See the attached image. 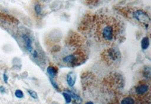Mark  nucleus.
<instances>
[{"mask_svg": "<svg viewBox=\"0 0 151 104\" xmlns=\"http://www.w3.org/2000/svg\"><path fill=\"white\" fill-rule=\"evenodd\" d=\"M35 11L37 15H40L41 13V6L39 4H37L35 6Z\"/></svg>", "mask_w": 151, "mask_h": 104, "instance_id": "dca6fc26", "label": "nucleus"}, {"mask_svg": "<svg viewBox=\"0 0 151 104\" xmlns=\"http://www.w3.org/2000/svg\"><path fill=\"white\" fill-rule=\"evenodd\" d=\"M120 12L131 21L145 28H148L151 23L150 15L145 10L137 7H123L119 9Z\"/></svg>", "mask_w": 151, "mask_h": 104, "instance_id": "7ed1b4c3", "label": "nucleus"}, {"mask_svg": "<svg viewBox=\"0 0 151 104\" xmlns=\"http://www.w3.org/2000/svg\"><path fill=\"white\" fill-rule=\"evenodd\" d=\"M69 92H70L69 94L71 95V96L72 97H73L74 98H75L76 100H78V101L82 100L81 98L79 97L78 95H76V94H75V93H73V92H70V91H69Z\"/></svg>", "mask_w": 151, "mask_h": 104, "instance_id": "f3484780", "label": "nucleus"}, {"mask_svg": "<svg viewBox=\"0 0 151 104\" xmlns=\"http://www.w3.org/2000/svg\"><path fill=\"white\" fill-rule=\"evenodd\" d=\"M120 103L122 104H137L136 101L130 95L122 97V99L120 100Z\"/></svg>", "mask_w": 151, "mask_h": 104, "instance_id": "1a4fd4ad", "label": "nucleus"}, {"mask_svg": "<svg viewBox=\"0 0 151 104\" xmlns=\"http://www.w3.org/2000/svg\"><path fill=\"white\" fill-rule=\"evenodd\" d=\"M50 82H51V83L52 84V85L53 86V87L55 88V89H57V90H58L59 89V87H58V86L57 85V84L55 83V81H53V79H52V78H50Z\"/></svg>", "mask_w": 151, "mask_h": 104, "instance_id": "a211bd4d", "label": "nucleus"}, {"mask_svg": "<svg viewBox=\"0 0 151 104\" xmlns=\"http://www.w3.org/2000/svg\"><path fill=\"white\" fill-rule=\"evenodd\" d=\"M22 38L23 39V41L24 42L26 49L31 54H32L34 50L32 46V41H31V38L28 36L27 35H23Z\"/></svg>", "mask_w": 151, "mask_h": 104, "instance_id": "423d86ee", "label": "nucleus"}, {"mask_svg": "<svg viewBox=\"0 0 151 104\" xmlns=\"http://www.w3.org/2000/svg\"><path fill=\"white\" fill-rule=\"evenodd\" d=\"M15 96L18 98H22L24 97V94L21 90H17L15 92Z\"/></svg>", "mask_w": 151, "mask_h": 104, "instance_id": "4468645a", "label": "nucleus"}, {"mask_svg": "<svg viewBox=\"0 0 151 104\" xmlns=\"http://www.w3.org/2000/svg\"><path fill=\"white\" fill-rule=\"evenodd\" d=\"M47 73L50 78H55L58 73V69L54 65H49L47 68Z\"/></svg>", "mask_w": 151, "mask_h": 104, "instance_id": "0eeeda50", "label": "nucleus"}, {"mask_svg": "<svg viewBox=\"0 0 151 104\" xmlns=\"http://www.w3.org/2000/svg\"><path fill=\"white\" fill-rule=\"evenodd\" d=\"M63 96L66 100V103H70L71 101V96L68 93H66V92L63 93Z\"/></svg>", "mask_w": 151, "mask_h": 104, "instance_id": "ddd939ff", "label": "nucleus"}, {"mask_svg": "<svg viewBox=\"0 0 151 104\" xmlns=\"http://www.w3.org/2000/svg\"><path fill=\"white\" fill-rule=\"evenodd\" d=\"M150 46V39L148 37H145L143 38L141 42V46L143 50L148 49Z\"/></svg>", "mask_w": 151, "mask_h": 104, "instance_id": "9d476101", "label": "nucleus"}, {"mask_svg": "<svg viewBox=\"0 0 151 104\" xmlns=\"http://www.w3.org/2000/svg\"><path fill=\"white\" fill-rule=\"evenodd\" d=\"M150 67H145L144 70V77L146 79H150L151 78V70H150Z\"/></svg>", "mask_w": 151, "mask_h": 104, "instance_id": "f8f14e48", "label": "nucleus"}, {"mask_svg": "<svg viewBox=\"0 0 151 104\" xmlns=\"http://www.w3.org/2000/svg\"><path fill=\"white\" fill-rule=\"evenodd\" d=\"M67 82L70 87H73L76 81V74L73 72H70L67 75L66 77Z\"/></svg>", "mask_w": 151, "mask_h": 104, "instance_id": "6e6552de", "label": "nucleus"}, {"mask_svg": "<svg viewBox=\"0 0 151 104\" xmlns=\"http://www.w3.org/2000/svg\"><path fill=\"white\" fill-rule=\"evenodd\" d=\"M27 91L28 93L29 94V95L32 98H34L35 99L37 98V97H38L37 94L35 91L32 90H28Z\"/></svg>", "mask_w": 151, "mask_h": 104, "instance_id": "2eb2a0df", "label": "nucleus"}, {"mask_svg": "<svg viewBox=\"0 0 151 104\" xmlns=\"http://www.w3.org/2000/svg\"><path fill=\"white\" fill-rule=\"evenodd\" d=\"M89 21L92 35L100 43L113 46L124 38V23L119 18L96 14L90 16Z\"/></svg>", "mask_w": 151, "mask_h": 104, "instance_id": "f257e3e1", "label": "nucleus"}, {"mask_svg": "<svg viewBox=\"0 0 151 104\" xmlns=\"http://www.w3.org/2000/svg\"><path fill=\"white\" fill-rule=\"evenodd\" d=\"M0 17H1L2 19H4L5 21H12L13 23H15V21H17V20L15 19L13 17H12V16L8 15H6V14L0 13Z\"/></svg>", "mask_w": 151, "mask_h": 104, "instance_id": "9b49d317", "label": "nucleus"}, {"mask_svg": "<svg viewBox=\"0 0 151 104\" xmlns=\"http://www.w3.org/2000/svg\"><path fill=\"white\" fill-rule=\"evenodd\" d=\"M87 104H93V103H92V102H88V103H87Z\"/></svg>", "mask_w": 151, "mask_h": 104, "instance_id": "412c9836", "label": "nucleus"}, {"mask_svg": "<svg viewBox=\"0 0 151 104\" xmlns=\"http://www.w3.org/2000/svg\"><path fill=\"white\" fill-rule=\"evenodd\" d=\"M130 95L137 103L150 104L151 101V82L143 80L134 86L130 91Z\"/></svg>", "mask_w": 151, "mask_h": 104, "instance_id": "f03ea898", "label": "nucleus"}, {"mask_svg": "<svg viewBox=\"0 0 151 104\" xmlns=\"http://www.w3.org/2000/svg\"><path fill=\"white\" fill-rule=\"evenodd\" d=\"M87 55L82 49H77L62 58V62L65 65L70 67L79 66L83 64L87 59Z\"/></svg>", "mask_w": 151, "mask_h": 104, "instance_id": "39448f33", "label": "nucleus"}, {"mask_svg": "<svg viewBox=\"0 0 151 104\" xmlns=\"http://www.w3.org/2000/svg\"><path fill=\"white\" fill-rule=\"evenodd\" d=\"M101 58L105 65L116 67L121 61V54L119 49L111 46L105 49L101 54Z\"/></svg>", "mask_w": 151, "mask_h": 104, "instance_id": "20e7f679", "label": "nucleus"}, {"mask_svg": "<svg viewBox=\"0 0 151 104\" xmlns=\"http://www.w3.org/2000/svg\"><path fill=\"white\" fill-rule=\"evenodd\" d=\"M0 92L1 93H2V94L5 93V87L3 86H0Z\"/></svg>", "mask_w": 151, "mask_h": 104, "instance_id": "aec40b11", "label": "nucleus"}, {"mask_svg": "<svg viewBox=\"0 0 151 104\" xmlns=\"http://www.w3.org/2000/svg\"><path fill=\"white\" fill-rule=\"evenodd\" d=\"M3 78H4V82L7 84V83H8V80H9V76H7V74H6V73H5L4 74Z\"/></svg>", "mask_w": 151, "mask_h": 104, "instance_id": "6ab92c4d", "label": "nucleus"}]
</instances>
